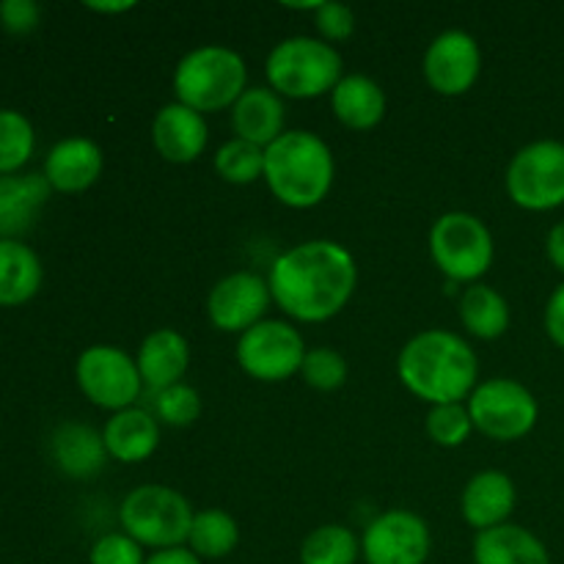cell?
<instances>
[{"label": "cell", "mask_w": 564, "mask_h": 564, "mask_svg": "<svg viewBox=\"0 0 564 564\" xmlns=\"http://www.w3.org/2000/svg\"><path fill=\"white\" fill-rule=\"evenodd\" d=\"M433 549L430 529L416 512L389 510L375 518L361 538L367 564H424Z\"/></svg>", "instance_id": "12"}, {"label": "cell", "mask_w": 564, "mask_h": 564, "mask_svg": "<svg viewBox=\"0 0 564 564\" xmlns=\"http://www.w3.org/2000/svg\"><path fill=\"white\" fill-rule=\"evenodd\" d=\"M507 193L529 213H549L564 204V143L534 141L512 158Z\"/></svg>", "instance_id": "9"}, {"label": "cell", "mask_w": 564, "mask_h": 564, "mask_svg": "<svg viewBox=\"0 0 564 564\" xmlns=\"http://www.w3.org/2000/svg\"><path fill=\"white\" fill-rule=\"evenodd\" d=\"M460 510L468 527L479 529V532L505 527L507 518L516 510V485L501 471L477 474L468 479L466 490H463Z\"/></svg>", "instance_id": "19"}, {"label": "cell", "mask_w": 564, "mask_h": 564, "mask_svg": "<svg viewBox=\"0 0 564 564\" xmlns=\"http://www.w3.org/2000/svg\"><path fill=\"white\" fill-rule=\"evenodd\" d=\"M39 17H42V9L33 0H3L0 3V22L11 33H31L39 25Z\"/></svg>", "instance_id": "36"}, {"label": "cell", "mask_w": 564, "mask_h": 564, "mask_svg": "<svg viewBox=\"0 0 564 564\" xmlns=\"http://www.w3.org/2000/svg\"><path fill=\"white\" fill-rule=\"evenodd\" d=\"M36 135L28 116L20 110L0 108V176L14 174L31 160Z\"/></svg>", "instance_id": "29"}, {"label": "cell", "mask_w": 564, "mask_h": 564, "mask_svg": "<svg viewBox=\"0 0 564 564\" xmlns=\"http://www.w3.org/2000/svg\"><path fill=\"white\" fill-rule=\"evenodd\" d=\"M86 9L99 11V14H119V11H130L132 3L130 0L127 3H86Z\"/></svg>", "instance_id": "40"}, {"label": "cell", "mask_w": 564, "mask_h": 564, "mask_svg": "<svg viewBox=\"0 0 564 564\" xmlns=\"http://www.w3.org/2000/svg\"><path fill=\"white\" fill-rule=\"evenodd\" d=\"M270 284L257 273H231L213 286L207 297L209 323L224 334H246L264 319Z\"/></svg>", "instance_id": "13"}, {"label": "cell", "mask_w": 564, "mask_h": 564, "mask_svg": "<svg viewBox=\"0 0 564 564\" xmlns=\"http://www.w3.org/2000/svg\"><path fill=\"white\" fill-rule=\"evenodd\" d=\"M105 449L119 463H143L160 444V424L147 408L113 413L102 430Z\"/></svg>", "instance_id": "21"}, {"label": "cell", "mask_w": 564, "mask_h": 564, "mask_svg": "<svg viewBox=\"0 0 564 564\" xmlns=\"http://www.w3.org/2000/svg\"><path fill=\"white\" fill-rule=\"evenodd\" d=\"M246 83L248 69L242 55L220 44L191 50L174 72L176 102L187 105L202 116L235 108L237 99L246 94Z\"/></svg>", "instance_id": "4"}, {"label": "cell", "mask_w": 564, "mask_h": 564, "mask_svg": "<svg viewBox=\"0 0 564 564\" xmlns=\"http://www.w3.org/2000/svg\"><path fill=\"white\" fill-rule=\"evenodd\" d=\"M44 174L0 176V240H17L33 229L39 213L50 198Z\"/></svg>", "instance_id": "16"}, {"label": "cell", "mask_w": 564, "mask_h": 564, "mask_svg": "<svg viewBox=\"0 0 564 564\" xmlns=\"http://www.w3.org/2000/svg\"><path fill=\"white\" fill-rule=\"evenodd\" d=\"M306 352L303 336L281 319H262L237 341V361L242 372L262 383H281L292 375H301Z\"/></svg>", "instance_id": "11"}, {"label": "cell", "mask_w": 564, "mask_h": 564, "mask_svg": "<svg viewBox=\"0 0 564 564\" xmlns=\"http://www.w3.org/2000/svg\"><path fill=\"white\" fill-rule=\"evenodd\" d=\"M264 182L284 207L312 209L334 185V154L314 132H284L264 149Z\"/></svg>", "instance_id": "3"}, {"label": "cell", "mask_w": 564, "mask_h": 564, "mask_svg": "<svg viewBox=\"0 0 564 564\" xmlns=\"http://www.w3.org/2000/svg\"><path fill=\"white\" fill-rule=\"evenodd\" d=\"M215 171L231 185H251L264 176V149L242 138H231L215 154Z\"/></svg>", "instance_id": "30"}, {"label": "cell", "mask_w": 564, "mask_h": 564, "mask_svg": "<svg viewBox=\"0 0 564 564\" xmlns=\"http://www.w3.org/2000/svg\"><path fill=\"white\" fill-rule=\"evenodd\" d=\"M314 22L317 31L323 33V42H341L356 28V17L345 3H334V0H323L319 9L314 11Z\"/></svg>", "instance_id": "35"}, {"label": "cell", "mask_w": 564, "mask_h": 564, "mask_svg": "<svg viewBox=\"0 0 564 564\" xmlns=\"http://www.w3.org/2000/svg\"><path fill=\"white\" fill-rule=\"evenodd\" d=\"M187 499L163 485H141L121 501L119 521L124 534L149 549H180L187 543L193 527Z\"/></svg>", "instance_id": "6"}, {"label": "cell", "mask_w": 564, "mask_h": 564, "mask_svg": "<svg viewBox=\"0 0 564 564\" xmlns=\"http://www.w3.org/2000/svg\"><path fill=\"white\" fill-rule=\"evenodd\" d=\"M361 543L341 523L317 527L301 545V564H356Z\"/></svg>", "instance_id": "28"}, {"label": "cell", "mask_w": 564, "mask_h": 564, "mask_svg": "<svg viewBox=\"0 0 564 564\" xmlns=\"http://www.w3.org/2000/svg\"><path fill=\"white\" fill-rule=\"evenodd\" d=\"M53 460L66 477L88 479L97 477L108 460L102 435L94 433L86 424H64L53 435Z\"/></svg>", "instance_id": "23"}, {"label": "cell", "mask_w": 564, "mask_h": 564, "mask_svg": "<svg viewBox=\"0 0 564 564\" xmlns=\"http://www.w3.org/2000/svg\"><path fill=\"white\" fill-rule=\"evenodd\" d=\"M460 319L466 330L477 339L494 341L507 334L510 328V306H507L505 295L494 290V286L474 284L463 292L460 297Z\"/></svg>", "instance_id": "26"}, {"label": "cell", "mask_w": 564, "mask_h": 564, "mask_svg": "<svg viewBox=\"0 0 564 564\" xmlns=\"http://www.w3.org/2000/svg\"><path fill=\"white\" fill-rule=\"evenodd\" d=\"M102 174V152L88 138H64L44 160V180L53 191L80 193Z\"/></svg>", "instance_id": "18"}, {"label": "cell", "mask_w": 564, "mask_h": 564, "mask_svg": "<svg viewBox=\"0 0 564 564\" xmlns=\"http://www.w3.org/2000/svg\"><path fill=\"white\" fill-rule=\"evenodd\" d=\"M231 127L237 138L268 149L284 135V99L273 88H246L231 108Z\"/></svg>", "instance_id": "20"}, {"label": "cell", "mask_w": 564, "mask_h": 564, "mask_svg": "<svg viewBox=\"0 0 564 564\" xmlns=\"http://www.w3.org/2000/svg\"><path fill=\"white\" fill-rule=\"evenodd\" d=\"M430 257L452 281H477L494 262V237L477 215L446 213L430 229Z\"/></svg>", "instance_id": "7"}, {"label": "cell", "mask_w": 564, "mask_h": 564, "mask_svg": "<svg viewBox=\"0 0 564 564\" xmlns=\"http://www.w3.org/2000/svg\"><path fill=\"white\" fill-rule=\"evenodd\" d=\"M240 543V529L237 521L224 510H202L196 512L191 527V545L198 560H224Z\"/></svg>", "instance_id": "27"}, {"label": "cell", "mask_w": 564, "mask_h": 564, "mask_svg": "<svg viewBox=\"0 0 564 564\" xmlns=\"http://www.w3.org/2000/svg\"><path fill=\"white\" fill-rule=\"evenodd\" d=\"M207 121L187 105L171 102L154 116L152 143L160 158L169 163L185 165L198 160V154L207 149Z\"/></svg>", "instance_id": "15"}, {"label": "cell", "mask_w": 564, "mask_h": 564, "mask_svg": "<svg viewBox=\"0 0 564 564\" xmlns=\"http://www.w3.org/2000/svg\"><path fill=\"white\" fill-rule=\"evenodd\" d=\"M301 378L317 391H336L347 380V361L330 347H317V350H308L306 358H303Z\"/></svg>", "instance_id": "33"}, {"label": "cell", "mask_w": 564, "mask_h": 564, "mask_svg": "<svg viewBox=\"0 0 564 564\" xmlns=\"http://www.w3.org/2000/svg\"><path fill=\"white\" fill-rule=\"evenodd\" d=\"M474 564H551V556L543 540L534 538L529 529L505 523L477 532Z\"/></svg>", "instance_id": "22"}, {"label": "cell", "mask_w": 564, "mask_h": 564, "mask_svg": "<svg viewBox=\"0 0 564 564\" xmlns=\"http://www.w3.org/2000/svg\"><path fill=\"white\" fill-rule=\"evenodd\" d=\"M138 375H141L143 394L163 391L169 386L182 383V375L191 367V347L185 336L171 328H160L143 339L138 350Z\"/></svg>", "instance_id": "17"}, {"label": "cell", "mask_w": 564, "mask_h": 564, "mask_svg": "<svg viewBox=\"0 0 564 564\" xmlns=\"http://www.w3.org/2000/svg\"><path fill=\"white\" fill-rule=\"evenodd\" d=\"M545 253H549L551 264H554L560 273H564V220L551 226L549 237H545Z\"/></svg>", "instance_id": "38"}, {"label": "cell", "mask_w": 564, "mask_h": 564, "mask_svg": "<svg viewBox=\"0 0 564 564\" xmlns=\"http://www.w3.org/2000/svg\"><path fill=\"white\" fill-rule=\"evenodd\" d=\"M77 386L94 405L105 411H127L143 394L138 364L121 347L94 345L80 352L75 367Z\"/></svg>", "instance_id": "10"}, {"label": "cell", "mask_w": 564, "mask_h": 564, "mask_svg": "<svg viewBox=\"0 0 564 564\" xmlns=\"http://www.w3.org/2000/svg\"><path fill=\"white\" fill-rule=\"evenodd\" d=\"M147 564H202V560H198L191 549L180 545V549L154 551V554L147 560Z\"/></svg>", "instance_id": "39"}, {"label": "cell", "mask_w": 564, "mask_h": 564, "mask_svg": "<svg viewBox=\"0 0 564 564\" xmlns=\"http://www.w3.org/2000/svg\"><path fill=\"white\" fill-rule=\"evenodd\" d=\"M330 105H334L336 119L350 130H372L386 116V94L372 77L367 75H347L341 77L339 86L330 91Z\"/></svg>", "instance_id": "24"}, {"label": "cell", "mask_w": 564, "mask_h": 564, "mask_svg": "<svg viewBox=\"0 0 564 564\" xmlns=\"http://www.w3.org/2000/svg\"><path fill=\"white\" fill-rule=\"evenodd\" d=\"M545 330H549L551 341L564 350V284L554 290L545 306Z\"/></svg>", "instance_id": "37"}, {"label": "cell", "mask_w": 564, "mask_h": 564, "mask_svg": "<svg viewBox=\"0 0 564 564\" xmlns=\"http://www.w3.org/2000/svg\"><path fill=\"white\" fill-rule=\"evenodd\" d=\"M264 72L279 97L314 99L339 86L341 55L323 39L292 36L270 50Z\"/></svg>", "instance_id": "5"}, {"label": "cell", "mask_w": 564, "mask_h": 564, "mask_svg": "<svg viewBox=\"0 0 564 564\" xmlns=\"http://www.w3.org/2000/svg\"><path fill=\"white\" fill-rule=\"evenodd\" d=\"M147 408L158 422L171 424V427H191L193 422L202 413V400H198V391L191 389L185 383L169 386L163 391H149Z\"/></svg>", "instance_id": "31"}, {"label": "cell", "mask_w": 564, "mask_h": 564, "mask_svg": "<svg viewBox=\"0 0 564 564\" xmlns=\"http://www.w3.org/2000/svg\"><path fill=\"white\" fill-rule=\"evenodd\" d=\"M356 259L334 240H312L281 253L270 268V295L301 323H325L356 292Z\"/></svg>", "instance_id": "1"}, {"label": "cell", "mask_w": 564, "mask_h": 564, "mask_svg": "<svg viewBox=\"0 0 564 564\" xmlns=\"http://www.w3.org/2000/svg\"><path fill=\"white\" fill-rule=\"evenodd\" d=\"M88 564H147V560H143V545H138L130 534L116 532L94 543Z\"/></svg>", "instance_id": "34"}, {"label": "cell", "mask_w": 564, "mask_h": 564, "mask_svg": "<svg viewBox=\"0 0 564 564\" xmlns=\"http://www.w3.org/2000/svg\"><path fill=\"white\" fill-rule=\"evenodd\" d=\"M474 427L494 441H518L538 424L540 408L532 391L510 378L485 380L468 397Z\"/></svg>", "instance_id": "8"}, {"label": "cell", "mask_w": 564, "mask_h": 564, "mask_svg": "<svg viewBox=\"0 0 564 564\" xmlns=\"http://www.w3.org/2000/svg\"><path fill=\"white\" fill-rule=\"evenodd\" d=\"M474 422L468 416V408L460 402H449V405H433L427 416V435L438 446H460L466 444L471 435Z\"/></svg>", "instance_id": "32"}, {"label": "cell", "mask_w": 564, "mask_h": 564, "mask_svg": "<svg viewBox=\"0 0 564 564\" xmlns=\"http://www.w3.org/2000/svg\"><path fill=\"white\" fill-rule=\"evenodd\" d=\"M42 286V262L20 240H0V306H22Z\"/></svg>", "instance_id": "25"}, {"label": "cell", "mask_w": 564, "mask_h": 564, "mask_svg": "<svg viewBox=\"0 0 564 564\" xmlns=\"http://www.w3.org/2000/svg\"><path fill=\"white\" fill-rule=\"evenodd\" d=\"M402 386L430 405L463 402L477 389L479 361L466 339L452 330H422L397 358Z\"/></svg>", "instance_id": "2"}, {"label": "cell", "mask_w": 564, "mask_h": 564, "mask_svg": "<svg viewBox=\"0 0 564 564\" xmlns=\"http://www.w3.org/2000/svg\"><path fill=\"white\" fill-rule=\"evenodd\" d=\"M482 72V53L477 39L466 31H446L427 47L424 77L430 88L444 97H460L477 83Z\"/></svg>", "instance_id": "14"}]
</instances>
